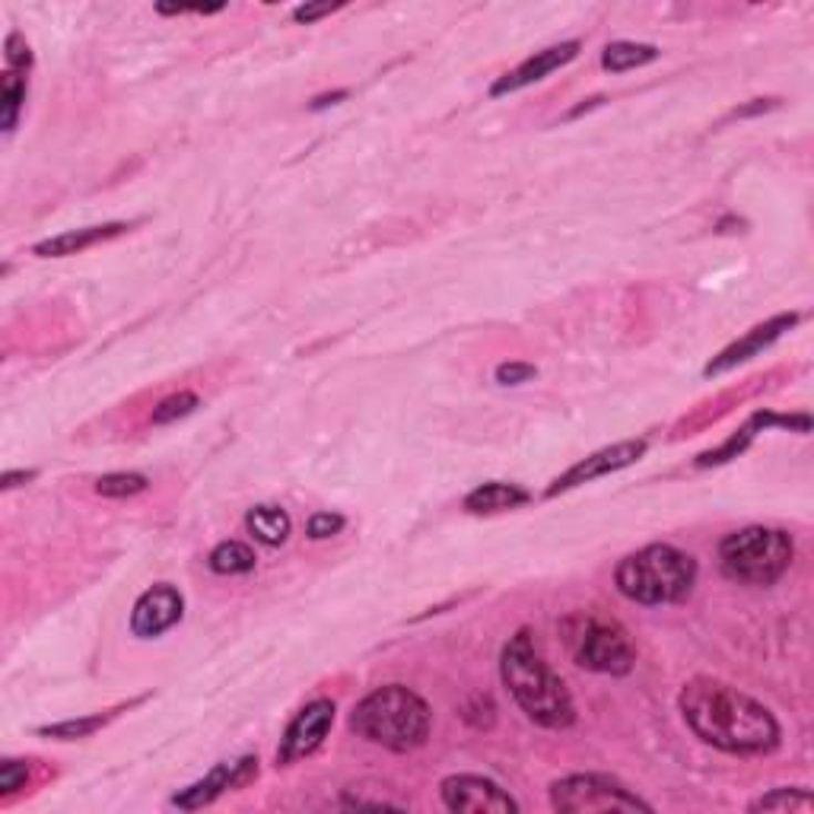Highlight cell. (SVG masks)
Instances as JSON below:
<instances>
[{"label": "cell", "mask_w": 814, "mask_h": 814, "mask_svg": "<svg viewBox=\"0 0 814 814\" xmlns=\"http://www.w3.org/2000/svg\"><path fill=\"white\" fill-rule=\"evenodd\" d=\"M678 707L693 735L719 751L770 754L780 744V722L773 713L725 681L693 678L681 688Z\"/></svg>", "instance_id": "6da1fadb"}, {"label": "cell", "mask_w": 814, "mask_h": 814, "mask_svg": "<svg viewBox=\"0 0 814 814\" xmlns=\"http://www.w3.org/2000/svg\"><path fill=\"white\" fill-rule=\"evenodd\" d=\"M499 674H503V684L513 693V700L518 703V710L535 725L569 729L576 722V707H573L567 684L560 681V674H554V668L544 662L528 630H518L516 637L503 646Z\"/></svg>", "instance_id": "7a4b0ae2"}, {"label": "cell", "mask_w": 814, "mask_h": 814, "mask_svg": "<svg viewBox=\"0 0 814 814\" xmlns=\"http://www.w3.org/2000/svg\"><path fill=\"white\" fill-rule=\"evenodd\" d=\"M430 707L426 700L404 684H385L370 697H363L353 713H350V729L360 739L382 744L389 751H414L430 739Z\"/></svg>", "instance_id": "3957f363"}, {"label": "cell", "mask_w": 814, "mask_h": 814, "mask_svg": "<svg viewBox=\"0 0 814 814\" xmlns=\"http://www.w3.org/2000/svg\"><path fill=\"white\" fill-rule=\"evenodd\" d=\"M615 583L637 605H674L693 593L697 560L674 544H649L617 564Z\"/></svg>", "instance_id": "277c9868"}, {"label": "cell", "mask_w": 814, "mask_h": 814, "mask_svg": "<svg viewBox=\"0 0 814 814\" xmlns=\"http://www.w3.org/2000/svg\"><path fill=\"white\" fill-rule=\"evenodd\" d=\"M573 662L598 674H627L637 662V649L627 627L601 611H573L560 624Z\"/></svg>", "instance_id": "5b68a950"}, {"label": "cell", "mask_w": 814, "mask_h": 814, "mask_svg": "<svg viewBox=\"0 0 814 814\" xmlns=\"http://www.w3.org/2000/svg\"><path fill=\"white\" fill-rule=\"evenodd\" d=\"M792 538L783 528L751 525L719 544V569L741 586H773L792 564Z\"/></svg>", "instance_id": "8992f818"}, {"label": "cell", "mask_w": 814, "mask_h": 814, "mask_svg": "<svg viewBox=\"0 0 814 814\" xmlns=\"http://www.w3.org/2000/svg\"><path fill=\"white\" fill-rule=\"evenodd\" d=\"M550 805L567 814H601V812H652L649 802L620 786L611 776L598 773H576L564 776L550 786Z\"/></svg>", "instance_id": "52a82bcc"}, {"label": "cell", "mask_w": 814, "mask_h": 814, "mask_svg": "<svg viewBox=\"0 0 814 814\" xmlns=\"http://www.w3.org/2000/svg\"><path fill=\"white\" fill-rule=\"evenodd\" d=\"M443 802L449 812H465V814H516L518 802L506 790H499L494 780L487 776H445L443 786Z\"/></svg>", "instance_id": "ba28073f"}, {"label": "cell", "mask_w": 814, "mask_h": 814, "mask_svg": "<svg viewBox=\"0 0 814 814\" xmlns=\"http://www.w3.org/2000/svg\"><path fill=\"white\" fill-rule=\"evenodd\" d=\"M331 725H334V703L331 700H312L309 707H302L280 739L277 764L290 766L302 758H309L312 751H319V744L331 732Z\"/></svg>", "instance_id": "9c48e42d"}, {"label": "cell", "mask_w": 814, "mask_h": 814, "mask_svg": "<svg viewBox=\"0 0 814 814\" xmlns=\"http://www.w3.org/2000/svg\"><path fill=\"white\" fill-rule=\"evenodd\" d=\"M258 776V758H239V761H223L217 764L204 780L198 783H192L188 790H182L178 795L173 798L175 808H182V812H198L204 805H210V802H217L223 792H233V790H243L248 786L251 780Z\"/></svg>", "instance_id": "30bf717a"}, {"label": "cell", "mask_w": 814, "mask_h": 814, "mask_svg": "<svg viewBox=\"0 0 814 814\" xmlns=\"http://www.w3.org/2000/svg\"><path fill=\"white\" fill-rule=\"evenodd\" d=\"M642 455H646V440H627V443L608 445V449L595 452L589 458H583L579 465H573L569 471H564V474L547 487V494L544 496L567 494V491L579 487V484H589L595 477H605V474H615V471L620 468H630V465L640 462Z\"/></svg>", "instance_id": "8fae6325"}, {"label": "cell", "mask_w": 814, "mask_h": 814, "mask_svg": "<svg viewBox=\"0 0 814 814\" xmlns=\"http://www.w3.org/2000/svg\"><path fill=\"white\" fill-rule=\"evenodd\" d=\"M185 615V598L182 593L169 586V583H159L137 598L134 611H131V633L141 637V640H153L159 633H166L169 627H175Z\"/></svg>", "instance_id": "7c38bea8"}, {"label": "cell", "mask_w": 814, "mask_h": 814, "mask_svg": "<svg viewBox=\"0 0 814 814\" xmlns=\"http://www.w3.org/2000/svg\"><path fill=\"white\" fill-rule=\"evenodd\" d=\"M798 324V316L790 312V316H776V319L764 321V324H758V328H751L741 341L735 344H729L719 357H713L710 363H707V370L703 375H722V372L735 370L741 363H748V360H754L758 353H764L766 347L776 344L786 331H792Z\"/></svg>", "instance_id": "4fadbf2b"}, {"label": "cell", "mask_w": 814, "mask_h": 814, "mask_svg": "<svg viewBox=\"0 0 814 814\" xmlns=\"http://www.w3.org/2000/svg\"><path fill=\"white\" fill-rule=\"evenodd\" d=\"M579 42H564V45H554V49H544L538 54H532L528 61H522L516 71H509L506 76H499L494 86H491V96H506V93H518L532 83H538L547 74L567 68L569 61L579 54Z\"/></svg>", "instance_id": "5bb4252c"}, {"label": "cell", "mask_w": 814, "mask_h": 814, "mask_svg": "<svg viewBox=\"0 0 814 814\" xmlns=\"http://www.w3.org/2000/svg\"><path fill=\"white\" fill-rule=\"evenodd\" d=\"M131 226L127 223H105V226H86V229H74V233H61L54 239H45L32 248L39 258H68V255H80L86 248L100 246L105 239H115L127 233Z\"/></svg>", "instance_id": "9a60e30c"}, {"label": "cell", "mask_w": 814, "mask_h": 814, "mask_svg": "<svg viewBox=\"0 0 814 814\" xmlns=\"http://www.w3.org/2000/svg\"><path fill=\"white\" fill-rule=\"evenodd\" d=\"M532 499V494L518 484H503V481H491V484H481L465 496V509L474 516H484V513H506V509H516L525 506Z\"/></svg>", "instance_id": "2e32d148"}, {"label": "cell", "mask_w": 814, "mask_h": 814, "mask_svg": "<svg viewBox=\"0 0 814 814\" xmlns=\"http://www.w3.org/2000/svg\"><path fill=\"white\" fill-rule=\"evenodd\" d=\"M246 525L248 532L261 544H268V547H280L290 538V528H293V522L280 506H255V509H248Z\"/></svg>", "instance_id": "e0dca14e"}, {"label": "cell", "mask_w": 814, "mask_h": 814, "mask_svg": "<svg viewBox=\"0 0 814 814\" xmlns=\"http://www.w3.org/2000/svg\"><path fill=\"white\" fill-rule=\"evenodd\" d=\"M659 58L656 45H642V42H611L608 49L601 51V68L611 71V74H624V71H633L642 64H652Z\"/></svg>", "instance_id": "ac0fdd59"}, {"label": "cell", "mask_w": 814, "mask_h": 814, "mask_svg": "<svg viewBox=\"0 0 814 814\" xmlns=\"http://www.w3.org/2000/svg\"><path fill=\"white\" fill-rule=\"evenodd\" d=\"M207 567L217 576H243L255 569V550L243 542H223L210 550Z\"/></svg>", "instance_id": "d6986e66"}, {"label": "cell", "mask_w": 814, "mask_h": 814, "mask_svg": "<svg viewBox=\"0 0 814 814\" xmlns=\"http://www.w3.org/2000/svg\"><path fill=\"white\" fill-rule=\"evenodd\" d=\"M814 808V795L805 786H792V790H773L761 795L758 802H751V812H790L805 814Z\"/></svg>", "instance_id": "ffe728a7"}, {"label": "cell", "mask_w": 814, "mask_h": 814, "mask_svg": "<svg viewBox=\"0 0 814 814\" xmlns=\"http://www.w3.org/2000/svg\"><path fill=\"white\" fill-rule=\"evenodd\" d=\"M25 102V76L20 71H7L0 76V127L10 134L17 127L20 119V109Z\"/></svg>", "instance_id": "44dd1931"}, {"label": "cell", "mask_w": 814, "mask_h": 814, "mask_svg": "<svg viewBox=\"0 0 814 814\" xmlns=\"http://www.w3.org/2000/svg\"><path fill=\"white\" fill-rule=\"evenodd\" d=\"M150 481L137 471H115V474H102L96 481V494L109 496V499H124V496L144 494Z\"/></svg>", "instance_id": "7402d4cb"}, {"label": "cell", "mask_w": 814, "mask_h": 814, "mask_svg": "<svg viewBox=\"0 0 814 814\" xmlns=\"http://www.w3.org/2000/svg\"><path fill=\"white\" fill-rule=\"evenodd\" d=\"M109 722V715H90V719H71V722H58V725H42L39 735L58 741H76L93 735L96 729H102Z\"/></svg>", "instance_id": "603a6c76"}, {"label": "cell", "mask_w": 814, "mask_h": 814, "mask_svg": "<svg viewBox=\"0 0 814 814\" xmlns=\"http://www.w3.org/2000/svg\"><path fill=\"white\" fill-rule=\"evenodd\" d=\"M200 398L195 392H178V395H169L163 398L156 408H153V423L156 426H163V423H173V420H182L188 418V414H195L198 411Z\"/></svg>", "instance_id": "cb8c5ba5"}, {"label": "cell", "mask_w": 814, "mask_h": 814, "mask_svg": "<svg viewBox=\"0 0 814 814\" xmlns=\"http://www.w3.org/2000/svg\"><path fill=\"white\" fill-rule=\"evenodd\" d=\"M341 528H344V516H338V513H316V516L309 518V525H306V532H309L312 542L334 538Z\"/></svg>", "instance_id": "d4e9b609"}, {"label": "cell", "mask_w": 814, "mask_h": 814, "mask_svg": "<svg viewBox=\"0 0 814 814\" xmlns=\"http://www.w3.org/2000/svg\"><path fill=\"white\" fill-rule=\"evenodd\" d=\"M25 776H29V766L23 761H3L0 764V795H13L17 790H23Z\"/></svg>", "instance_id": "484cf974"}, {"label": "cell", "mask_w": 814, "mask_h": 814, "mask_svg": "<svg viewBox=\"0 0 814 814\" xmlns=\"http://www.w3.org/2000/svg\"><path fill=\"white\" fill-rule=\"evenodd\" d=\"M538 375V370L532 363H503L496 367V382L499 385H522V382H532Z\"/></svg>", "instance_id": "4316f807"}, {"label": "cell", "mask_w": 814, "mask_h": 814, "mask_svg": "<svg viewBox=\"0 0 814 814\" xmlns=\"http://www.w3.org/2000/svg\"><path fill=\"white\" fill-rule=\"evenodd\" d=\"M334 10H341V3H302V7L293 10V20L309 25L316 23V20H321V17H331Z\"/></svg>", "instance_id": "83f0119b"}, {"label": "cell", "mask_w": 814, "mask_h": 814, "mask_svg": "<svg viewBox=\"0 0 814 814\" xmlns=\"http://www.w3.org/2000/svg\"><path fill=\"white\" fill-rule=\"evenodd\" d=\"M7 64L17 71V68H29L32 64V54H29V45L20 39V32H13L7 39Z\"/></svg>", "instance_id": "f1b7e54d"}, {"label": "cell", "mask_w": 814, "mask_h": 814, "mask_svg": "<svg viewBox=\"0 0 814 814\" xmlns=\"http://www.w3.org/2000/svg\"><path fill=\"white\" fill-rule=\"evenodd\" d=\"M32 477H35V471H7L3 474V491H13L20 484H29Z\"/></svg>", "instance_id": "f546056e"}, {"label": "cell", "mask_w": 814, "mask_h": 814, "mask_svg": "<svg viewBox=\"0 0 814 814\" xmlns=\"http://www.w3.org/2000/svg\"><path fill=\"white\" fill-rule=\"evenodd\" d=\"M776 105V100H754V105L751 109H739L735 112V119H744V115H758V112H766V109H773Z\"/></svg>", "instance_id": "4dcf8cb0"}, {"label": "cell", "mask_w": 814, "mask_h": 814, "mask_svg": "<svg viewBox=\"0 0 814 814\" xmlns=\"http://www.w3.org/2000/svg\"><path fill=\"white\" fill-rule=\"evenodd\" d=\"M347 100V90H338V93H331V96H319V100L312 102V109L319 112V109H324V105H334V102H341Z\"/></svg>", "instance_id": "1f68e13d"}]
</instances>
